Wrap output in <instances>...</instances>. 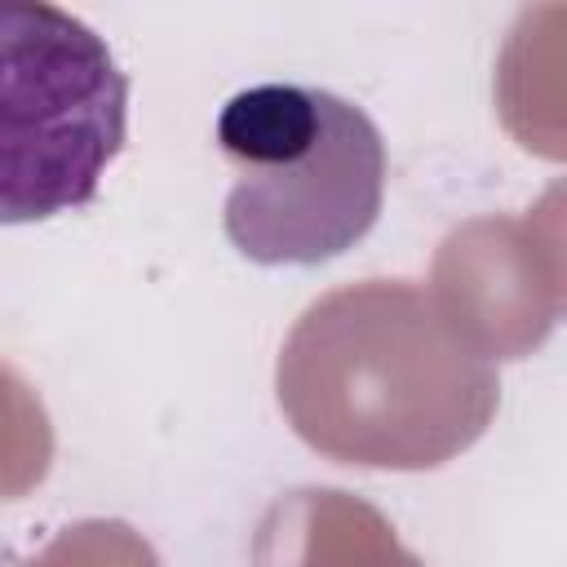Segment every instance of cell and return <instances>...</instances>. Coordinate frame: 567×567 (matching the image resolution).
<instances>
[{
	"label": "cell",
	"mask_w": 567,
	"mask_h": 567,
	"mask_svg": "<svg viewBox=\"0 0 567 567\" xmlns=\"http://www.w3.org/2000/svg\"><path fill=\"white\" fill-rule=\"evenodd\" d=\"M128 133L106 35L49 0H0V226L80 213Z\"/></svg>",
	"instance_id": "obj_3"
},
{
	"label": "cell",
	"mask_w": 567,
	"mask_h": 567,
	"mask_svg": "<svg viewBox=\"0 0 567 567\" xmlns=\"http://www.w3.org/2000/svg\"><path fill=\"white\" fill-rule=\"evenodd\" d=\"M213 137L235 173L221 226L239 257L319 266L377 226L385 142L350 97L292 80L252 84L221 106Z\"/></svg>",
	"instance_id": "obj_2"
},
{
	"label": "cell",
	"mask_w": 567,
	"mask_h": 567,
	"mask_svg": "<svg viewBox=\"0 0 567 567\" xmlns=\"http://www.w3.org/2000/svg\"><path fill=\"white\" fill-rule=\"evenodd\" d=\"M279 408L323 456L434 470L492 421L501 377L461 319L412 279H363L306 306L279 368Z\"/></svg>",
	"instance_id": "obj_1"
}]
</instances>
